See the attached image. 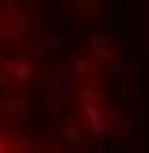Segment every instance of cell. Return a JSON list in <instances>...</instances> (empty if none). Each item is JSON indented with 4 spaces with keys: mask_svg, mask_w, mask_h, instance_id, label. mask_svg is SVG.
Listing matches in <instances>:
<instances>
[{
    "mask_svg": "<svg viewBox=\"0 0 149 153\" xmlns=\"http://www.w3.org/2000/svg\"><path fill=\"white\" fill-rule=\"evenodd\" d=\"M0 23H4V38H19L23 31H27V16H23V12H16V8H12V12H4V19H0Z\"/></svg>",
    "mask_w": 149,
    "mask_h": 153,
    "instance_id": "1",
    "label": "cell"
},
{
    "mask_svg": "<svg viewBox=\"0 0 149 153\" xmlns=\"http://www.w3.org/2000/svg\"><path fill=\"white\" fill-rule=\"evenodd\" d=\"M8 73H12V80H16V84H27V80L35 76V65H31V57L19 54L16 61H8Z\"/></svg>",
    "mask_w": 149,
    "mask_h": 153,
    "instance_id": "2",
    "label": "cell"
},
{
    "mask_svg": "<svg viewBox=\"0 0 149 153\" xmlns=\"http://www.w3.org/2000/svg\"><path fill=\"white\" fill-rule=\"evenodd\" d=\"M84 119H88L92 138H103V134H107V119L99 115V107H96V103H84Z\"/></svg>",
    "mask_w": 149,
    "mask_h": 153,
    "instance_id": "3",
    "label": "cell"
},
{
    "mask_svg": "<svg viewBox=\"0 0 149 153\" xmlns=\"http://www.w3.org/2000/svg\"><path fill=\"white\" fill-rule=\"evenodd\" d=\"M65 142H69V146H80V142H84V138H80V126H65Z\"/></svg>",
    "mask_w": 149,
    "mask_h": 153,
    "instance_id": "4",
    "label": "cell"
},
{
    "mask_svg": "<svg viewBox=\"0 0 149 153\" xmlns=\"http://www.w3.org/2000/svg\"><path fill=\"white\" fill-rule=\"evenodd\" d=\"M122 73H126V61H111V80H122Z\"/></svg>",
    "mask_w": 149,
    "mask_h": 153,
    "instance_id": "5",
    "label": "cell"
},
{
    "mask_svg": "<svg viewBox=\"0 0 149 153\" xmlns=\"http://www.w3.org/2000/svg\"><path fill=\"white\" fill-rule=\"evenodd\" d=\"M0 153H16V149H12V142H8L4 134H0Z\"/></svg>",
    "mask_w": 149,
    "mask_h": 153,
    "instance_id": "6",
    "label": "cell"
},
{
    "mask_svg": "<svg viewBox=\"0 0 149 153\" xmlns=\"http://www.w3.org/2000/svg\"><path fill=\"white\" fill-rule=\"evenodd\" d=\"M80 4H103V0H80Z\"/></svg>",
    "mask_w": 149,
    "mask_h": 153,
    "instance_id": "7",
    "label": "cell"
}]
</instances>
